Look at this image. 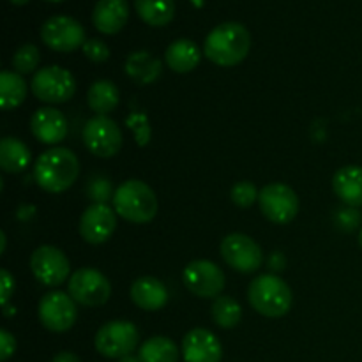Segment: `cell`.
<instances>
[{"label": "cell", "instance_id": "cell-9", "mask_svg": "<svg viewBox=\"0 0 362 362\" xmlns=\"http://www.w3.org/2000/svg\"><path fill=\"white\" fill-rule=\"evenodd\" d=\"M184 286L202 299H218L225 290V272L209 260H193L182 272Z\"/></svg>", "mask_w": 362, "mask_h": 362}, {"label": "cell", "instance_id": "cell-36", "mask_svg": "<svg viewBox=\"0 0 362 362\" xmlns=\"http://www.w3.org/2000/svg\"><path fill=\"white\" fill-rule=\"evenodd\" d=\"M52 362H81L80 357L73 352H60L53 357Z\"/></svg>", "mask_w": 362, "mask_h": 362}, {"label": "cell", "instance_id": "cell-5", "mask_svg": "<svg viewBox=\"0 0 362 362\" xmlns=\"http://www.w3.org/2000/svg\"><path fill=\"white\" fill-rule=\"evenodd\" d=\"M140 331L133 322L113 320L95 332L94 345L101 356L108 359H124L136 350Z\"/></svg>", "mask_w": 362, "mask_h": 362}, {"label": "cell", "instance_id": "cell-23", "mask_svg": "<svg viewBox=\"0 0 362 362\" xmlns=\"http://www.w3.org/2000/svg\"><path fill=\"white\" fill-rule=\"evenodd\" d=\"M119 88L110 80L94 81L87 92V103L95 115L108 117V113H112L119 106Z\"/></svg>", "mask_w": 362, "mask_h": 362}, {"label": "cell", "instance_id": "cell-39", "mask_svg": "<svg viewBox=\"0 0 362 362\" xmlns=\"http://www.w3.org/2000/svg\"><path fill=\"white\" fill-rule=\"evenodd\" d=\"M120 362H141L140 359H133V357H131V356H127V357H124V359H120Z\"/></svg>", "mask_w": 362, "mask_h": 362}, {"label": "cell", "instance_id": "cell-19", "mask_svg": "<svg viewBox=\"0 0 362 362\" xmlns=\"http://www.w3.org/2000/svg\"><path fill=\"white\" fill-rule=\"evenodd\" d=\"M131 300L136 304L140 310L145 311H158L168 304L170 293L165 283L159 281L158 278L152 276H144L133 281L131 285Z\"/></svg>", "mask_w": 362, "mask_h": 362}, {"label": "cell", "instance_id": "cell-11", "mask_svg": "<svg viewBox=\"0 0 362 362\" xmlns=\"http://www.w3.org/2000/svg\"><path fill=\"white\" fill-rule=\"evenodd\" d=\"M41 39L49 49L59 53L74 52L87 42L83 25L71 16L48 18L41 27Z\"/></svg>", "mask_w": 362, "mask_h": 362}, {"label": "cell", "instance_id": "cell-20", "mask_svg": "<svg viewBox=\"0 0 362 362\" xmlns=\"http://www.w3.org/2000/svg\"><path fill=\"white\" fill-rule=\"evenodd\" d=\"M332 189L349 207H362V166L349 165L339 168L332 179Z\"/></svg>", "mask_w": 362, "mask_h": 362}, {"label": "cell", "instance_id": "cell-29", "mask_svg": "<svg viewBox=\"0 0 362 362\" xmlns=\"http://www.w3.org/2000/svg\"><path fill=\"white\" fill-rule=\"evenodd\" d=\"M39 60H41V53L35 45H23L21 48L16 49V53L13 55V69L18 74H30L37 69Z\"/></svg>", "mask_w": 362, "mask_h": 362}, {"label": "cell", "instance_id": "cell-17", "mask_svg": "<svg viewBox=\"0 0 362 362\" xmlns=\"http://www.w3.org/2000/svg\"><path fill=\"white\" fill-rule=\"evenodd\" d=\"M30 131L35 140L46 145H57L66 140L69 124L66 115L57 108H39L30 119Z\"/></svg>", "mask_w": 362, "mask_h": 362}, {"label": "cell", "instance_id": "cell-32", "mask_svg": "<svg viewBox=\"0 0 362 362\" xmlns=\"http://www.w3.org/2000/svg\"><path fill=\"white\" fill-rule=\"evenodd\" d=\"M131 129L134 131V136H136L138 145H147L148 138H151V127H148L147 119L141 113H133V115L127 119Z\"/></svg>", "mask_w": 362, "mask_h": 362}, {"label": "cell", "instance_id": "cell-26", "mask_svg": "<svg viewBox=\"0 0 362 362\" xmlns=\"http://www.w3.org/2000/svg\"><path fill=\"white\" fill-rule=\"evenodd\" d=\"M27 81L16 71L0 73V106L4 110H14L27 98Z\"/></svg>", "mask_w": 362, "mask_h": 362}, {"label": "cell", "instance_id": "cell-1", "mask_svg": "<svg viewBox=\"0 0 362 362\" xmlns=\"http://www.w3.org/2000/svg\"><path fill=\"white\" fill-rule=\"evenodd\" d=\"M80 161L71 148L53 147L42 152L34 165V179L46 193H64L76 182Z\"/></svg>", "mask_w": 362, "mask_h": 362}, {"label": "cell", "instance_id": "cell-14", "mask_svg": "<svg viewBox=\"0 0 362 362\" xmlns=\"http://www.w3.org/2000/svg\"><path fill=\"white\" fill-rule=\"evenodd\" d=\"M30 271L39 283L59 286L69 279L71 264L64 251L55 246H41L32 253Z\"/></svg>", "mask_w": 362, "mask_h": 362}, {"label": "cell", "instance_id": "cell-15", "mask_svg": "<svg viewBox=\"0 0 362 362\" xmlns=\"http://www.w3.org/2000/svg\"><path fill=\"white\" fill-rule=\"evenodd\" d=\"M117 228V212L106 204H92L80 218V235L85 243H106Z\"/></svg>", "mask_w": 362, "mask_h": 362}, {"label": "cell", "instance_id": "cell-3", "mask_svg": "<svg viewBox=\"0 0 362 362\" xmlns=\"http://www.w3.org/2000/svg\"><path fill=\"white\" fill-rule=\"evenodd\" d=\"M113 209L126 221L145 225L158 214V197L151 186L131 179L120 184L113 193Z\"/></svg>", "mask_w": 362, "mask_h": 362}, {"label": "cell", "instance_id": "cell-21", "mask_svg": "<svg viewBox=\"0 0 362 362\" xmlns=\"http://www.w3.org/2000/svg\"><path fill=\"white\" fill-rule=\"evenodd\" d=\"M165 62L173 73H191L200 64V49L191 39H177L166 48Z\"/></svg>", "mask_w": 362, "mask_h": 362}, {"label": "cell", "instance_id": "cell-38", "mask_svg": "<svg viewBox=\"0 0 362 362\" xmlns=\"http://www.w3.org/2000/svg\"><path fill=\"white\" fill-rule=\"evenodd\" d=\"M11 4H14V6H25V4L28 2V0H9Z\"/></svg>", "mask_w": 362, "mask_h": 362}, {"label": "cell", "instance_id": "cell-8", "mask_svg": "<svg viewBox=\"0 0 362 362\" xmlns=\"http://www.w3.org/2000/svg\"><path fill=\"white\" fill-rule=\"evenodd\" d=\"M83 144L98 158H113L122 148V131L110 117L95 115L85 124Z\"/></svg>", "mask_w": 362, "mask_h": 362}, {"label": "cell", "instance_id": "cell-2", "mask_svg": "<svg viewBox=\"0 0 362 362\" xmlns=\"http://www.w3.org/2000/svg\"><path fill=\"white\" fill-rule=\"evenodd\" d=\"M251 49V34L243 23L226 21L209 32L204 53L211 62L221 67H233L243 62Z\"/></svg>", "mask_w": 362, "mask_h": 362}, {"label": "cell", "instance_id": "cell-28", "mask_svg": "<svg viewBox=\"0 0 362 362\" xmlns=\"http://www.w3.org/2000/svg\"><path fill=\"white\" fill-rule=\"evenodd\" d=\"M212 320L221 329H233L240 324L243 318V308L233 297L219 296L212 303Z\"/></svg>", "mask_w": 362, "mask_h": 362}, {"label": "cell", "instance_id": "cell-27", "mask_svg": "<svg viewBox=\"0 0 362 362\" xmlns=\"http://www.w3.org/2000/svg\"><path fill=\"white\" fill-rule=\"evenodd\" d=\"M179 356V349L172 339L165 336H154L141 343L138 359L141 362H177Z\"/></svg>", "mask_w": 362, "mask_h": 362}, {"label": "cell", "instance_id": "cell-18", "mask_svg": "<svg viewBox=\"0 0 362 362\" xmlns=\"http://www.w3.org/2000/svg\"><path fill=\"white\" fill-rule=\"evenodd\" d=\"M129 20V6L127 0H98L92 11L94 27L101 34H119Z\"/></svg>", "mask_w": 362, "mask_h": 362}, {"label": "cell", "instance_id": "cell-31", "mask_svg": "<svg viewBox=\"0 0 362 362\" xmlns=\"http://www.w3.org/2000/svg\"><path fill=\"white\" fill-rule=\"evenodd\" d=\"M83 53L88 60L95 64H103L110 59V48L101 39H88L83 45Z\"/></svg>", "mask_w": 362, "mask_h": 362}, {"label": "cell", "instance_id": "cell-4", "mask_svg": "<svg viewBox=\"0 0 362 362\" xmlns=\"http://www.w3.org/2000/svg\"><path fill=\"white\" fill-rule=\"evenodd\" d=\"M247 299L255 311L267 318H281L290 311L293 296L290 286L276 274H262L251 281Z\"/></svg>", "mask_w": 362, "mask_h": 362}, {"label": "cell", "instance_id": "cell-22", "mask_svg": "<svg viewBox=\"0 0 362 362\" xmlns=\"http://www.w3.org/2000/svg\"><path fill=\"white\" fill-rule=\"evenodd\" d=\"M161 71V60L145 49L131 53L126 60V74L138 85H148L156 81Z\"/></svg>", "mask_w": 362, "mask_h": 362}, {"label": "cell", "instance_id": "cell-35", "mask_svg": "<svg viewBox=\"0 0 362 362\" xmlns=\"http://www.w3.org/2000/svg\"><path fill=\"white\" fill-rule=\"evenodd\" d=\"M14 350H16V339H14V336L9 331L2 329L0 331V361L4 362L9 359L14 354Z\"/></svg>", "mask_w": 362, "mask_h": 362}, {"label": "cell", "instance_id": "cell-7", "mask_svg": "<svg viewBox=\"0 0 362 362\" xmlns=\"http://www.w3.org/2000/svg\"><path fill=\"white\" fill-rule=\"evenodd\" d=\"M67 290L69 296L81 306L99 308L108 303L112 296V283L103 272L92 267H81L71 274Z\"/></svg>", "mask_w": 362, "mask_h": 362}, {"label": "cell", "instance_id": "cell-25", "mask_svg": "<svg viewBox=\"0 0 362 362\" xmlns=\"http://www.w3.org/2000/svg\"><path fill=\"white\" fill-rule=\"evenodd\" d=\"M138 16L151 27H165L175 16L173 0H134Z\"/></svg>", "mask_w": 362, "mask_h": 362}, {"label": "cell", "instance_id": "cell-12", "mask_svg": "<svg viewBox=\"0 0 362 362\" xmlns=\"http://www.w3.org/2000/svg\"><path fill=\"white\" fill-rule=\"evenodd\" d=\"M37 315L45 329L52 332H66L76 324V300L60 290L48 292L39 300Z\"/></svg>", "mask_w": 362, "mask_h": 362}, {"label": "cell", "instance_id": "cell-10", "mask_svg": "<svg viewBox=\"0 0 362 362\" xmlns=\"http://www.w3.org/2000/svg\"><path fill=\"white\" fill-rule=\"evenodd\" d=\"M258 205H260L262 214L276 225H286L299 212L297 193L292 187L281 182L267 184L262 187Z\"/></svg>", "mask_w": 362, "mask_h": 362}, {"label": "cell", "instance_id": "cell-24", "mask_svg": "<svg viewBox=\"0 0 362 362\" xmlns=\"http://www.w3.org/2000/svg\"><path fill=\"white\" fill-rule=\"evenodd\" d=\"M30 163V148L21 140L6 136L0 141V168L6 173H20Z\"/></svg>", "mask_w": 362, "mask_h": 362}, {"label": "cell", "instance_id": "cell-37", "mask_svg": "<svg viewBox=\"0 0 362 362\" xmlns=\"http://www.w3.org/2000/svg\"><path fill=\"white\" fill-rule=\"evenodd\" d=\"M0 244H2V246H0V255H4L6 253V244H7V239H6V233H0Z\"/></svg>", "mask_w": 362, "mask_h": 362}, {"label": "cell", "instance_id": "cell-30", "mask_svg": "<svg viewBox=\"0 0 362 362\" xmlns=\"http://www.w3.org/2000/svg\"><path fill=\"white\" fill-rule=\"evenodd\" d=\"M258 197H260V191L250 180H240L230 191V198L239 209H250L255 202H258Z\"/></svg>", "mask_w": 362, "mask_h": 362}, {"label": "cell", "instance_id": "cell-16", "mask_svg": "<svg viewBox=\"0 0 362 362\" xmlns=\"http://www.w3.org/2000/svg\"><path fill=\"white\" fill-rule=\"evenodd\" d=\"M182 356L186 362H219L223 359V345L218 336L198 327L184 336Z\"/></svg>", "mask_w": 362, "mask_h": 362}, {"label": "cell", "instance_id": "cell-41", "mask_svg": "<svg viewBox=\"0 0 362 362\" xmlns=\"http://www.w3.org/2000/svg\"><path fill=\"white\" fill-rule=\"evenodd\" d=\"M48 2H64V0H48Z\"/></svg>", "mask_w": 362, "mask_h": 362}, {"label": "cell", "instance_id": "cell-34", "mask_svg": "<svg viewBox=\"0 0 362 362\" xmlns=\"http://www.w3.org/2000/svg\"><path fill=\"white\" fill-rule=\"evenodd\" d=\"M14 292V278L7 269L0 271V304L7 306V300L11 299Z\"/></svg>", "mask_w": 362, "mask_h": 362}, {"label": "cell", "instance_id": "cell-40", "mask_svg": "<svg viewBox=\"0 0 362 362\" xmlns=\"http://www.w3.org/2000/svg\"><path fill=\"white\" fill-rule=\"evenodd\" d=\"M359 244H361V247H362V230H361V233H359Z\"/></svg>", "mask_w": 362, "mask_h": 362}, {"label": "cell", "instance_id": "cell-13", "mask_svg": "<svg viewBox=\"0 0 362 362\" xmlns=\"http://www.w3.org/2000/svg\"><path fill=\"white\" fill-rule=\"evenodd\" d=\"M221 257L233 271L251 274L264 264V253L251 237L244 233H230L221 243Z\"/></svg>", "mask_w": 362, "mask_h": 362}, {"label": "cell", "instance_id": "cell-33", "mask_svg": "<svg viewBox=\"0 0 362 362\" xmlns=\"http://www.w3.org/2000/svg\"><path fill=\"white\" fill-rule=\"evenodd\" d=\"M88 193H90V198L94 200V204H106L110 198H113L110 182H108V180H105V179L94 180Z\"/></svg>", "mask_w": 362, "mask_h": 362}, {"label": "cell", "instance_id": "cell-6", "mask_svg": "<svg viewBox=\"0 0 362 362\" xmlns=\"http://www.w3.org/2000/svg\"><path fill=\"white\" fill-rule=\"evenodd\" d=\"M32 94L48 105L67 103L76 92V81L67 69L60 66H48L39 69L30 81Z\"/></svg>", "mask_w": 362, "mask_h": 362}]
</instances>
